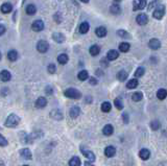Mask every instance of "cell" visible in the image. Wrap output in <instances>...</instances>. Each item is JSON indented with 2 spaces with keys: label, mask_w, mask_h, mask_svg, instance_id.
I'll return each mask as SVG.
<instances>
[{
  "label": "cell",
  "mask_w": 167,
  "mask_h": 166,
  "mask_svg": "<svg viewBox=\"0 0 167 166\" xmlns=\"http://www.w3.org/2000/svg\"><path fill=\"white\" fill-rule=\"evenodd\" d=\"M20 123V117L16 114H9L6 118L4 125L6 127H11V129H15L18 127V124Z\"/></svg>",
  "instance_id": "1"
},
{
  "label": "cell",
  "mask_w": 167,
  "mask_h": 166,
  "mask_svg": "<svg viewBox=\"0 0 167 166\" xmlns=\"http://www.w3.org/2000/svg\"><path fill=\"white\" fill-rule=\"evenodd\" d=\"M65 96L68 97V98H72V99H79L82 97V93L81 91L77 90V89H74V88H69V89H66L64 92Z\"/></svg>",
  "instance_id": "2"
},
{
  "label": "cell",
  "mask_w": 167,
  "mask_h": 166,
  "mask_svg": "<svg viewBox=\"0 0 167 166\" xmlns=\"http://www.w3.org/2000/svg\"><path fill=\"white\" fill-rule=\"evenodd\" d=\"M48 49H49V44L45 40H40L39 42H38V44H37V50L40 53H45V52L48 51Z\"/></svg>",
  "instance_id": "3"
},
{
  "label": "cell",
  "mask_w": 167,
  "mask_h": 166,
  "mask_svg": "<svg viewBox=\"0 0 167 166\" xmlns=\"http://www.w3.org/2000/svg\"><path fill=\"white\" fill-rule=\"evenodd\" d=\"M164 14H165L164 6H160V5H159L158 7H157L155 11H154V13H152V16H154V18H155V19H158V20H160V19L163 18Z\"/></svg>",
  "instance_id": "4"
},
{
  "label": "cell",
  "mask_w": 167,
  "mask_h": 166,
  "mask_svg": "<svg viewBox=\"0 0 167 166\" xmlns=\"http://www.w3.org/2000/svg\"><path fill=\"white\" fill-rule=\"evenodd\" d=\"M49 116L52 118V119H55V120H62L63 118H64V115L62 113L60 110L58 109H55L52 110L50 113H49Z\"/></svg>",
  "instance_id": "5"
},
{
  "label": "cell",
  "mask_w": 167,
  "mask_h": 166,
  "mask_svg": "<svg viewBox=\"0 0 167 166\" xmlns=\"http://www.w3.org/2000/svg\"><path fill=\"white\" fill-rule=\"evenodd\" d=\"M19 154L25 160H31L33 159V155H31V151L29 148H22V149H20Z\"/></svg>",
  "instance_id": "6"
},
{
  "label": "cell",
  "mask_w": 167,
  "mask_h": 166,
  "mask_svg": "<svg viewBox=\"0 0 167 166\" xmlns=\"http://www.w3.org/2000/svg\"><path fill=\"white\" fill-rule=\"evenodd\" d=\"M31 29L35 30V31H41V30H43L44 29V22L42 20L33 21V24H31Z\"/></svg>",
  "instance_id": "7"
},
{
  "label": "cell",
  "mask_w": 167,
  "mask_h": 166,
  "mask_svg": "<svg viewBox=\"0 0 167 166\" xmlns=\"http://www.w3.org/2000/svg\"><path fill=\"white\" fill-rule=\"evenodd\" d=\"M146 6V0H136L133 2V9L138 11V9H143Z\"/></svg>",
  "instance_id": "8"
},
{
  "label": "cell",
  "mask_w": 167,
  "mask_h": 166,
  "mask_svg": "<svg viewBox=\"0 0 167 166\" xmlns=\"http://www.w3.org/2000/svg\"><path fill=\"white\" fill-rule=\"evenodd\" d=\"M148 47L152 50H157L161 47V42L158 39H150L148 42Z\"/></svg>",
  "instance_id": "9"
},
{
  "label": "cell",
  "mask_w": 167,
  "mask_h": 166,
  "mask_svg": "<svg viewBox=\"0 0 167 166\" xmlns=\"http://www.w3.org/2000/svg\"><path fill=\"white\" fill-rule=\"evenodd\" d=\"M136 21L139 25H145L148 22V17H147L146 14H139L137 16Z\"/></svg>",
  "instance_id": "10"
},
{
  "label": "cell",
  "mask_w": 167,
  "mask_h": 166,
  "mask_svg": "<svg viewBox=\"0 0 167 166\" xmlns=\"http://www.w3.org/2000/svg\"><path fill=\"white\" fill-rule=\"evenodd\" d=\"M104 155H106V157L108 158H112L114 157L116 155V148L112 145H109V146H106L104 148Z\"/></svg>",
  "instance_id": "11"
},
{
  "label": "cell",
  "mask_w": 167,
  "mask_h": 166,
  "mask_svg": "<svg viewBox=\"0 0 167 166\" xmlns=\"http://www.w3.org/2000/svg\"><path fill=\"white\" fill-rule=\"evenodd\" d=\"M11 79H12V74H11L9 71H7V70H2V71L0 72V79H1L2 82H4V83L9 82V81H11Z\"/></svg>",
  "instance_id": "12"
},
{
  "label": "cell",
  "mask_w": 167,
  "mask_h": 166,
  "mask_svg": "<svg viewBox=\"0 0 167 166\" xmlns=\"http://www.w3.org/2000/svg\"><path fill=\"white\" fill-rule=\"evenodd\" d=\"M46 106H47V99H46L45 97L41 96L36 100V107L38 109H43Z\"/></svg>",
  "instance_id": "13"
},
{
  "label": "cell",
  "mask_w": 167,
  "mask_h": 166,
  "mask_svg": "<svg viewBox=\"0 0 167 166\" xmlns=\"http://www.w3.org/2000/svg\"><path fill=\"white\" fill-rule=\"evenodd\" d=\"M82 153H83V155H84V156H85V157L87 158L89 161L94 162V161L96 160V156H95V154L93 153V151H89V149H84Z\"/></svg>",
  "instance_id": "14"
},
{
  "label": "cell",
  "mask_w": 167,
  "mask_h": 166,
  "mask_svg": "<svg viewBox=\"0 0 167 166\" xmlns=\"http://www.w3.org/2000/svg\"><path fill=\"white\" fill-rule=\"evenodd\" d=\"M79 114H81V108L77 106L72 107L69 111V115L71 118H77L79 116Z\"/></svg>",
  "instance_id": "15"
},
{
  "label": "cell",
  "mask_w": 167,
  "mask_h": 166,
  "mask_svg": "<svg viewBox=\"0 0 167 166\" xmlns=\"http://www.w3.org/2000/svg\"><path fill=\"white\" fill-rule=\"evenodd\" d=\"M139 157L144 161L148 160L149 157H150V151H149V149H147V148H142V149H140Z\"/></svg>",
  "instance_id": "16"
},
{
  "label": "cell",
  "mask_w": 167,
  "mask_h": 166,
  "mask_svg": "<svg viewBox=\"0 0 167 166\" xmlns=\"http://www.w3.org/2000/svg\"><path fill=\"white\" fill-rule=\"evenodd\" d=\"M118 57H119V52L117 50H114V49L108 51V53H106V60L108 61H115Z\"/></svg>",
  "instance_id": "17"
},
{
  "label": "cell",
  "mask_w": 167,
  "mask_h": 166,
  "mask_svg": "<svg viewBox=\"0 0 167 166\" xmlns=\"http://www.w3.org/2000/svg\"><path fill=\"white\" fill-rule=\"evenodd\" d=\"M102 133L104 136H111L114 133V127L112 124H106L102 129Z\"/></svg>",
  "instance_id": "18"
},
{
  "label": "cell",
  "mask_w": 167,
  "mask_h": 166,
  "mask_svg": "<svg viewBox=\"0 0 167 166\" xmlns=\"http://www.w3.org/2000/svg\"><path fill=\"white\" fill-rule=\"evenodd\" d=\"M52 39L55 40L57 43H60V44L65 42V36L61 33H55L52 35Z\"/></svg>",
  "instance_id": "19"
},
{
  "label": "cell",
  "mask_w": 167,
  "mask_h": 166,
  "mask_svg": "<svg viewBox=\"0 0 167 166\" xmlns=\"http://www.w3.org/2000/svg\"><path fill=\"white\" fill-rule=\"evenodd\" d=\"M95 33H96V36H97L98 38H103V37L106 36L108 31H106V27H103V26H99V27H97L96 29H95Z\"/></svg>",
  "instance_id": "20"
},
{
  "label": "cell",
  "mask_w": 167,
  "mask_h": 166,
  "mask_svg": "<svg viewBox=\"0 0 167 166\" xmlns=\"http://www.w3.org/2000/svg\"><path fill=\"white\" fill-rule=\"evenodd\" d=\"M13 9V5L11 4V3H3L2 5H1V7H0V11L3 13V14H9V13L12 12Z\"/></svg>",
  "instance_id": "21"
},
{
  "label": "cell",
  "mask_w": 167,
  "mask_h": 166,
  "mask_svg": "<svg viewBox=\"0 0 167 166\" xmlns=\"http://www.w3.org/2000/svg\"><path fill=\"white\" fill-rule=\"evenodd\" d=\"M77 77H79V81H82V82H85L86 79H89V72L87 70H82V71H79V74H77Z\"/></svg>",
  "instance_id": "22"
},
{
  "label": "cell",
  "mask_w": 167,
  "mask_h": 166,
  "mask_svg": "<svg viewBox=\"0 0 167 166\" xmlns=\"http://www.w3.org/2000/svg\"><path fill=\"white\" fill-rule=\"evenodd\" d=\"M81 165H82V161H81V159L79 157H76V156L72 157L69 160V166H81Z\"/></svg>",
  "instance_id": "23"
},
{
  "label": "cell",
  "mask_w": 167,
  "mask_h": 166,
  "mask_svg": "<svg viewBox=\"0 0 167 166\" xmlns=\"http://www.w3.org/2000/svg\"><path fill=\"white\" fill-rule=\"evenodd\" d=\"M89 29H90V25H89L88 22H83L81 26H79V33H83V35L88 33Z\"/></svg>",
  "instance_id": "24"
},
{
  "label": "cell",
  "mask_w": 167,
  "mask_h": 166,
  "mask_svg": "<svg viewBox=\"0 0 167 166\" xmlns=\"http://www.w3.org/2000/svg\"><path fill=\"white\" fill-rule=\"evenodd\" d=\"M89 51H90V55H93V57H96V55H99L100 52V47L98 45H92L89 49Z\"/></svg>",
  "instance_id": "25"
},
{
  "label": "cell",
  "mask_w": 167,
  "mask_h": 166,
  "mask_svg": "<svg viewBox=\"0 0 167 166\" xmlns=\"http://www.w3.org/2000/svg\"><path fill=\"white\" fill-rule=\"evenodd\" d=\"M138 85H139L138 79H130L128 83H126V87H128V89H135V88L138 87Z\"/></svg>",
  "instance_id": "26"
},
{
  "label": "cell",
  "mask_w": 167,
  "mask_h": 166,
  "mask_svg": "<svg viewBox=\"0 0 167 166\" xmlns=\"http://www.w3.org/2000/svg\"><path fill=\"white\" fill-rule=\"evenodd\" d=\"M7 59H9V61H12V62H15L17 59H18V52L16 51V50H9V52H7Z\"/></svg>",
  "instance_id": "27"
},
{
  "label": "cell",
  "mask_w": 167,
  "mask_h": 166,
  "mask_svg": "<svg viewBox=\"0 0 167 166\" xmlns=\"http://www.w3.org/2000/svg\"><path fill=\"white\" fill-rule=\"evenodd\" d=\"M142 98H143V93L142 92H140V91L135 92V93H133V95H132V99H133V101H135V103L141 101Z\"/></svg>",
  "instance_id": "28"
},
{
  "label": "cell",
  "mask_w": 167,
  "mask_h": 166,
  "mask_svg": "<svg viewBox=\"0 0 167 166\" xmlns=\"http://www.w3.org/2000/svg\"><path fill=\"white\" fill-rule=\"evenodd\" d=\"M117 79L120 81V82H124L128 79V72L125 70H120L118 73H117Z\"/></svg>",
  "instance_id": "29"
},
{
  "label": "cell",
  "mask_w": 167,
  "mask_h": 166,
  "mask_svg": "<svg viewBox=\"0 0 167 166\" xmlns=\"http://www.w3.org/2000/svg\"><path fill=\"white\" fill-rule=\"evenodd\" d=\"M68 61H69V57H68V55H66V53H62V55H60L58 57V62L61 65H65V64L68 63Z\"/></svg>",
  "instance_id": "30"
},
{
  "label": "cell",
  "mask_w": 167,
  "mask_h": 166,
  "mask_svg": "<svg viewBox=\"0 0 167 166\" xmlns=\"http://www.w3.org/2000/svg\"><path fill=\"white\" fill-rule=\"evenodd\" d=\"M130 48H131V45L128 42H122L119 45V50L121 52H128L130 50Z\"/></svg>",
  "instance_id": "31"
},
{
  "label": "cell",
  "mask_w": 167,
  "mask_h": 166,
  "mask_svg": "<svg viewBox=\"0 0 167 166\" xmlns=\"http://www.w3.org/2000/svg\"><path fill=\"white\" fill-rule=\"evenodd\" d=\"M111 109H112V105L109 101H104V103H101V111L103 113H109Z\"/></svg>",
  "instance_id": "32"
},
{
  "label": "cell",
  "mask_w": 167,
  "mask_h": 166,
  "mask_svg": "<svg viewBox=\"0 0 167 166\" xmlns=\"http://www.w3.org/2000/svg\"><path fill=\"white\" fill-rule=\"evenodd\" d=\"M166 96H167V91L165 90V89H160V90H158V92H157V97H158V99L164 100L165 98H166Z\"/></svg>",
  "instance_id": "33"
},
{
  "label": "cell",
  "mask_w": 167,
  "mask_h": 166,
  "mask_svg": "<svg viewBox=\"0 0 167 166\" xmlns=\"http://www.w3.org/2000/svg\"><path fill=\"white\" fill-rule=\"evenodd\" d=\"M25 11H26V14H28V15H35L37 12V7L33 4H28Z\"/></svg>",
  "instance_id": "34"
},
{
  "label": "cell",
  "mask_w": 167,
  "mask_h": 166,
  "mask_svg": "<svg viewBox=\"0 0 167 166\" xmlns=\"http://www.w3.org/2000/svg\"><path fill=\"white\" fill-rule=\"evenodd\" d=\"M149 127H150V129H152V131H157V130H159V129H160V127H161V123H160V121H159V120H152V121H150Z\"/></svg>",
  "instance_id": "35"
},
{
  "label": "cell",
  "mask_w": 167,
  "mask_h": 166,
  "mask_svg": "<svg viewBox=\"0 0 167 166\" xmlns=\"http://www.w3.org/2000/svg\"><path fill=\"white\" fill-rule=\"evenodd\" d=\"M110 12L112 13V14H114V15H117V14L120 13V6H119L118 4L114 3V4H112L111 7H110Z\"/></svg>",
  "instance_id": "36"
},
{
  "label": "cell",
  "mask_w": 167,
  "mask_h": 166,
  "mask_svg": "<svg viewBox=\"0 0 167 166\" xmlns=\"http://www.w3.org/2000/svg\"><path fill=\"white\" fill-rule=\"evenodd\" d=\"M144 73H145V69L143 67H138L137 70L135 71V76L136 77H142L144 75Z\"/></svg>",
  "instance_id": "37"
},
{
  "label": "cell",
  "mask_w": 167,
  "mask_h": 166,
  "mask_svg": "<svg viewBox=\"0 0 167 166\" xmlns=\"http://www.w3.org/2000/svg\"><path fill=\"white\" fill-rule=\"evenodd\" d=\"M117 35H118L119 37H121V38H123V39H126V38H131V36H130V33L126 31V30L124 29H119L117 30Z\"/></svg>",
  "instance_id": "38"
},
{
  "label": "cell",
  "mask_w": 167,
  "mask_h": 166,
  "mask_svg": "<svg viewBox=\"0 0 167 166\" xmlns=\"http://www.w3.org/2000/svg\"><path fill=\"white\" fill-rule=\"evenodd\" d=\"M114 105H115V108L117 110H122L123 109V103L120 98H115L114 100Z\"/></svg>",
  "instance_id": "39"
},
{
  "label": "cell",
  "mask_w": 167,
  "mask_h": 166,
  "mask_svg": "<svg viewBox=\"0 0 167 166\" xmlns=\"http://www.w3.org/2000/svg\"><path fill=\"white\" fill-rule=\"evenodd\" d=\"M47 71H48V73H50V74L55 73V71H57V67H55V64H49L48 67H47Z\"/></svg>",
  "instance_id": "40"
},
{
  "label": "cell",
  "mask_w": 167,
  "mask_h": 166,
  "mask_svg": "<svg viewBox=\"0 0 167 166\" xmlns=\"http://www.w3.org/2000/svg\"><path fill=\"white\" fill-rule=\"evenodd\" d=\"M7 143H9V142H7V140H6V139L4 138V137L1 135V134H0V146H6V145H7Z\"/></svg>",
  "instance_id": "41"
},
{
  "label": "cell",
  "mask_w": 167,
  "mask_h": 166,
  "mask_svg": "<svg viewBox=\"0 0 167 166\" xmlns=\"http://www.w3.org/2000/svg\"><path fill=\"white\" fill-rule=\"evenodd\" d=\"M89 83H90V85H92V86H96V85L98 84V81L96 77L92 76V77H90V79H89Z\"/></svg>",
  "instance_id": "42"
},
{
  "label": "cell",
  "mask_w": 167,
  "mask_h": 166,
  "mask_svg": "<svg viewBox=\"0 0 167 166\" xmlns=\"http://www.w3.org/2000/svg\"><path fill=\"white\" fill-rule=\"evenodd\" d=\"M122 120H123V123L124 124L128 123V113H123V114H122Z\"/></svg>",
  "instance_id": "43"
},
{
  "label": "cell",
  "mask_w": 167,
  "mask_h": 166,
  "mask_svg": "<svg viewBox=\"0 0 167 166\" xmlns=\"http://www.w3.org/2000/svg\"><path fill=\"white\" fill-rule=\"evenodd\" d=\"M4 33H5V27H4V25L0 24V36H2Z\"/></svg>",
  "instance_id": "44"
},
{
  "label": "cell",
  "mask_w": 167,
  "mask_h": 166,
  "mask_svg": "<svg viewBox=\"0 0 167 166\" xmlns=\"http://www.w3.org/2000/svg\"><path fill=\"white\" fill-rule=\"evenodd\" d=\"M55 22H57V23H60V22L62 21V17H60V18H59V14H55Z\"/></svg>",
  "instance_id": "45"
},
{
  "label": "cell",
  "mask_w": 167,
  "mask_h": 166,
  "mask_svg": "<svg viewBox=\"0 0 167 166\" xmlns=\"http://www.w3.org/2000/svg\"><path fill=\"white\" fill-rule=\"evenodd\" d=\"M46 91H47V94H48V95L52 94V89L50 87H47V88H46Z\"/></svg>",
  "instance_id": "46"
},
{
  "label": "cell",
  "mask_w": 167,
  "mask_h": 166,
  "mask_svg": "<svg viewBox=\"0 0 167 166\" xmlns=\"http://www.w3.org/2000/svg\"><path fill=\"white\" fill-rule=\"evenodd\" d=\"M84 166H95V165H93L92 163H90V162H88V161H87V162H85Z\"/></svg>",
  "instance_id": "47"
},
{
  "label": "cell",
  "mask_w": 167,
  "mask_h": 166,
  "mask_svg": "<svg viewBox=\"0 0 167 166\" xmlns=\"http://www.w3.org/2000/svg\"><path fill=\"white\" fill-rule=\"evenodd\" d=\"M158 166H167V164H166V162H161L160 164H158Z\"/></svg>",
  "instance_id": "48"
},
{
  "label": "cell",
  "mask_w": 167,
  "mask_h": 166,
  "mask_svg": "<svg viewBox=\"0 0 167 166\" xmlns=\"http://www.w3.org/2000/svg\"><path fill=\"white\" fill-rule=\"evenodd\" d=\"M0 166H4V163H3V161L0 160Z\"/></svg>",
  "instance_id": "49"
},
{
  "label": "cell",
  "mask_w": 167,
  "mask_h": 166,
  "mask_svg": "<svg viewBox=\"0 0 167 166\" xmlns=\"http://www.w3.org/2000/svg\"><path fill=\"white\" fill-rule=\"evenodd\" d=\"M82 2H84V3H87V2H89V0H81Z\"/></svg>",
  "instance_id": "50"
},
{
  "label": "cell",
  "mask_w": 167,
  "mask_h": 166,
  "mask_svg": "<svg viewBox=\"0 0 167 166\" xmlns=\"http://www.w3.org/2000/svg\"><path fill=\"white\" fill-rule=\"evenodd\" d=\"M1 57H2V55H1V52H0V60H1Z\"/></svg>",
  "instance_id": "51"
},
{
  "label": "cell",
  "mask_w": 167,
  "mask_h": 166,
  "mask_svg": "<svg viewBox=\"0 0 167 166\" xmlns=\"http://www.w3.org/2000/svg\"><path fill=\"white\" fill-rule=\"evenodd\" d=\"M115 1H118V2H119V1H122V0H115Z\"/></svg>",
  "instance_id": "52"
},
{
  "label": "cell",
  "mask_w": 167,
  "mask_h": 166,
  "mask_svg": "<svg viewBox=\"0 0 167 166\" xmlns=\"http://www.w3.org/2000/svg\"><path fill=\"white\" fill-rule=\"evenodd\" d=\"M23 166H29V165H23Z\"/></svg>",
  "instance_id": "53"
}]
</instances>
